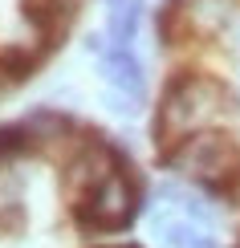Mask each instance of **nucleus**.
<instances>
[{
    "instance_id": "nucleus-5",
    "label": "nucleus",
    "mask_w": 240,
    "mask_h": 248,
    "mask_svg": "<svg viewBox=\"0 0 240 248\" xmlns=\"http://www.w3.org/2000/svg\"><path fill=\"white\" fill-rule=\"evenodd\" d=\"M102 78L110 81V90L118 94H130L143 102V90H147V78H143V61L130 53V49H118L110 45V53L102 57Z\"/></svg>"
},
{
    "instance_id": "nucleus-6",
    "label": "nucleus",
    "mask_w": 240,
    "mask_h": 248,
    "mask_svg": "<svg viewBox=\"0 0 240 248\" xmlns=\"http://www.w3.org/2000/svg\"><path fill=\"white\" fill-rule=\"evenodd\" d=\"M139 20H143V0H122V4H110V16H106V37H110V45L130 49L134 33H139Z\"/></svg>"
},
{
    "instance_id": "nucleus-12",
    "label": "nucleus",
    "mask_w": 240,
    "mask_h": 248,
    "mask_svg": "<svg viewBox=\"0 0 240 248\" xmlns=\"http://www.w3.org/2000/svg\"><path fill=\"white\" fill-rule=\"evenodd\" d=\"M118 248H134V244H118Z\"/></svg>"
},
{
    "instance_id": "nucleus-8",
    "label": "nucleus",
    "mask_w": 240,
    "mask_h": 248,
    "mask_svg": "<svg viewBox=\"0 0 240 248\" xmlns=\"http://www.w3.org/2000/svg\"><path fill=\"white\" fill-rule=\"evenodd\" d=\"M25 126H29V134L33 139H61L74 122H69V114H61V110H49V106H41V110H33V114L25 118Z\"/></svg>"
},
{
    "instance_id": "nucleus-13",
    "label": "nucleus",
    "mask_w": 240,
    "mask_h": 248,
    "mask_svg": "<svg viewBox=\"0 0 240 248\" xmlns=\"http://www.w3.org/2000/svg\"><path fill=\"white\" fill-rule=\"evenodd\" d=\"M110 4H122V0H110Z\"/></svg>"
},
{
    "instance_id": "nucleus-11",
    "label": "nucleus",
    "mask_w": 240,
    "mask_h": 248,
    "mask_svg": "<svg viewBox=\"0 0 240 248\" xmlns=\"http://www.w3.org/2000/svg\"><path fill=\"white\" fill-rule=\"evenodd\" d=\"M106 106L114 110V114H122V118L139 114V98H130V94H118V90H110V94H106Z\"/></svg>"
},
{
    "instance_id": "nucleus-4",
    "label": "nucleus",
    "mask_w": 240,
    "mask_h": 248,
    "mask_svg": "<svg viewBox=\"0 0 240 248\" xmlns=\"http://www.w3.org/2000/svg\"><path fill=\"white\" fill-rule=\"evenodd\" d=\"M118 167H122V155L114 151L110 142L90 139L86 147L69 159V167H65V191L74 195V200H81V195L98 191L110 175H118Z\"/></svg>"
},
{
    "instance_id": "nucleus-7",
    "label": "nucleus",
    "mask_w": 240,
    "mask_h": 248,
    "mask_svg": "<svg viewBox=\"0 0 240 248\" xmlns=\"http://www.w3.org/2000/svg\"><path fill=\"white\" fill-rule=\"evenodd\" d=\"M187 20H192L195 29H204V33H212V29H224L228 20H232V4H228V0H192Z\"/></svg>"
},
{
    "instance_id": "nucleus-10",
    "label": "nucleus",
    "mask_w": 240,
    "mask_h": 248,
    "mask_svg": "<svg viewBox=\"0 0 240 248\" xmlns=\"http://www.w3.org/2000/svg\"><path fill=\"white\" fill-rule=\"evenodd\" d=\"M33 142V134H29V126L20 122V126H0V163L13 159V155H20Z\"/></svg>"
},
{
    "instance_id": "nucleus-9",
    "label": "nucleus",
    "mask_w": 240,
    "mask_h": 248,
    "mask_svg": "<svg viewBox=\"0 0 240 248\" xmlns=\"http://www.w3.org/2000/svg\"><path fill=\"white\" fill-rule=\"evenodd\" d=\"M33 65H37V57L25 53V49H8V53H0V74H8L13 81L29 78V74H33Z\"/></svg>"
},
{
    "instance_id": "nucleus-3",
    "label": "nucleus",
    "mask_w": 240,
    "mask_h": 248,
    "mask_svg": "<svg viewBox=\"0 0 240 248\" xmlns=\"http://www.w3.org/2000/svg\"><path fill=\"white\" fill-rule=\"evenodd\" d=\"M134 212H139V191L122 171L74 203V220L86 232H122L134 220Z\"/></svg>"
},
{
    "instance_id": "nucleus-2",
    "label": "nucleus",
    "mask_w": 240,
    "mask_h": 248,
    "mask_svg": "<svg viewBox=\"0 0 240 248\" xmlns=\"http://www.w3.org/2000/svg\"><path fill=\"white\" fill-rule=\"evenodd\" d=\"M220 102H224V90L212 78L179 74L163 90V106H159V118H155V139H163V142L187 139L195 126H204L220 110Z\"/></svg>"
},
{
    "instance_id": "nucleus-1",
    "label": "nucleus",
    "mask_w": 240,
    "mask_h": 248,
    "mask_svg": "<svg viewBox=\"0 0 240 248\" xmlns=\"http://www.w3.org/2000/svg\"><path fill=\"white\" fill-rule=\"evenodd\" d=\"M163 163L179 175H192L204 191L212 195H232L240 191V151L232 139L224 134H212V130H195L187 134L175 151L163 155Z\"/></svg>"
}]
</instances>
